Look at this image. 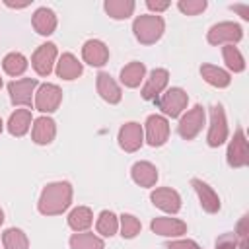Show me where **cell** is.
<instances>
[{
	"label": "cell",
	"mask_w": 249,
	"mask_h": 249,
	"mask_svg": "<svg viewBox=\"0 0 249 249\" xmlns=\"http://www.w3.org/2000/svg\"><path fill=\"white\" fill-rule=\"evenodd\" d=\"M156 107L163 113V117H171L177 119L187 111V103H189V95L183 88H167L163 93H160L154 99Z\"/></svg>",
	"instance_id": "3"
},
{
	"label": "cell",
	"mask_w": 249,
	"mask_h": 249,
	"mask_svg": "<svg viewBox=\"0 0 249 249\" xmlns=\"http://www.w3.org/2000/svg\"><path fill=\"white\" fill-rule=\"evenodd\" d=\"M8 8H16V10H21V8H27L29 6V2H21V4H18V2H10V0H6L4 2Z\"/></svg>",
	"instance_id": "39"
},
{
	"label": "cell",
	"mask_w": 249,
	"mask_h": 249,
	"mask_svg": "<svg viewBox=\"0 0 249 249\" xmlns=\"http://www.w3.org/2000/svg\"><path fill=\"white\" fill-rule=\"evenodd\" d=\"M228 121H226V113L224 107L220 103L210 107V124H208V134H206V144L210 148H218L228 140Z\"/></svg>",
	"instance_id": "7"
},
{
	"label": "cell",
	"mask_w": 249,
	"mask_h": 249,
	"mask_svg": "<svg viewBox=\"0 0 249 249\" xmlns=\"http://www.w3.org/2000/svg\"><path fill=\"white\" fill-rule=\"evenodd\" d=\"M165 21L161 16L156 14H140L132 21V33L138 43L142 45H154L163 37Z\"/></svg>",
	"instance_id": "2"
},
{
	"label": "cell",
	"mask_w": 249,
	"mask_h": 249,
	"mask_svg": "<svg viewBox=\"0 0 249 249\" xmlns=\"http://www.w3.org/2000/svg\"><path fill=\"white\" fill-rule=\"evenodd\" d=\"M167 84H169V72L165 68H154L142 86V91H140L142 99L154 101L160 93H163L167 89Z\"/></svg>",
	"instance_id": "15"
},
{
	"label": "cell",
	"mask_w": 249,
	"mask_h": 249,
	"mask_svg": "<svg viewBox=\"0 0 249 249\" xmlns=\"http://www.w3.org/2000/svg\"><path fill=\"white\" fill-rule=\"evenodd\" d=\"M37 88H39L37 78H19V80H12V82L8 84V93H10L12 105H16V107H31Z\"/></svg>",
	"instance_id": "8"
},
{
	"label": "cell",
	"mask_w": 249,
	"mask_h": 249,
	"mask_svg": "<svg viewBox=\"0 0 249 249\" xmlns=\"http://www.w3.org/2000/svg\"><path fill=\"white\" fill-rule=\"evenodd\" d=\"M150 230L161 237H181L187 233V222L171 216H158L150 222Z\"/></svg>",
	"instance_id": "16"
},
{
	"label": "cell",
	"mask_w": 249,
	"mask_h": 249,
	"mask_svg": "<svg viewBox=\"0 0 249 249\" xmlns=\"http://www.w3.org/2000/svg\"><path fill=\"white\" fill-rule=\"evenodd\" d=\"M134 0H105L103 2V10L109 18L113 19H126L134 14Z\"/></svg>",
	"instance_id": "27"
},
{
	"label": "cell",
	"mask_w": 249,
	"mask_h": 249,
	"mask_svg": "<svg viewBox=\"0 0 249 249\" xmlns=\"http://www.w3.org/2000/svg\"><path fill=\"white\" fill-rule=\"evenodd\" d=\"M243 39V29L239 23L235 21H220V23H214L208 33H206V41L214 47L218 45H235Z\"/></svg>",
	"instance_id": "5"
},
{
	"label": "cell",
	"mask_w": 249,
	"mask_h": 249,
	"mask_svg": "<svg viewBox=\"0 0 249 249\" xmlns=\"http://www.w3.org/2000/svg\"><path fill=\"white\" fill-rule=\"evenodd\" d=\"M56 23H58L56 14H54L51 8H47V6L37 8V10L33 12V16H31V25H33V29H35L39 35H43V37L53 35L54 29H56Z\"/></svg>",
	"instance_id": "21"
},
{
	"label": "cell",
	"mask_w": 249,
	"mask_h": 249,
	"mask_svg": "<svg viewBox=\"0 0 249 249\" xmlns=\"http://www.w3.org/2000/svg\"><path fill=\"white\" fill-rule=\"evenodd\" d=\"M95 88H97V93L103 101H107L109 105H117L121 103L123 99V91H121V86L117 84V80L107 74V72H99L95 76Z\"/></svg>",
	"instance_id": "18"
},
{
	"label": "cell",
	"mask_w": 249,
	"mask_h": 249,
	"mask_svg": "<svg viewBox=\"0 0 249 249\" xmlns=\"http://www.w3.org/2000/svg\"><path fill=\"white\" fill-rule=\"evenodd\" d=\"M56 56H58V49H56L54 43L39 45L35 49L33 56H31V66H33L35 74L41 76V78H47L53 72L54 64H56Z\"/></svg>",
	"instance_id": "11"
},
{
	"label": "cell",
	"mask_w": 249,
	"mask_h": 249,
	"mask_svg": "<svg viewBox=\"0 0 249 249\" xmlns=\"http://www.w3.org/2000/svg\"><path fill=\"white\" fill-rule=\"evenodd\" d=\"M95 231L99 237H113L119 231V216L111 210H101L95 220Z\"/></svg>",
	"instance_id": "28"
},
{
	"label": "cell",
	"mask_w": 249,
	"mask_h": 249,
	"mask_svg": "<svg viewBox=\"0 0 249 249\" xmlns=\"http://www.w3.org/2000/svg\"><path fill=\"white\" fill-rule=\"evenodd\" d=\"M214 249H237V235L233 231H226L216 237Z\"/></svg>",
	"instance_id": "35"
},
{
	"label": "cell",
	"mask_w": 249,
	"mask_h": 249,
	"mask_svg": "<svg viewBox=\"0 0 249 249\" xmlns=\"http://www.w3.org/2000/svg\"><path fill=\"white\" fill-rule=\"evenodd\" d=\"M231 10H235V12H239L243 19H249V8H247L245 4H233V6H231Z\"/></svg>",
	"instance_id": "38"
},
{
	"label": "cell",
	"mask_w": 249,
	"mask_h": 249,
	"mask_svg": "<svg viewBox=\"0 0 249 249\" xmlns=\"http://www.w3.org/2000/svg\"><path fill=\"white\" fill-rule=\"evenodd\" d=\"M82 60L89 66L101 68L109 60V47L99 39H88L82 45Z\"/></svg>",
	"instance_id": "17"
},
{
	"label": "cell",
	"mask_w": 249,
	"mask_h": 249,
	"mask_svg": "<svg viewBox=\"0 0 249 249\" xmlns=\"http://www.w3.org/2000/svg\"><path fill=\"white\" fill-rule=\"evenodd\" d=\"M226 161L230 167L239 169L245 167L249 163V150H247V136L243 128H237L228 144V152H226Z\"/></svg>",
	"instance_id": "10"
},
{
	"label": "cell",
	"mask_w": 249,
	"mask_h": 249,
	"mask_svg": "<svg viewBox=\"0 0 249 249\" xmlns=\"http://www.w3.org/2000/svg\"><path fill=\"white\" fill-rule=\"evenodd\" d=\"M146 6H148V10H150L152 14L160 16L161 12H165V10L171 6V2H169V0H146Z\"/></svg>",
	"instance_id": "37"
},
{
	"label": "cell",
	"mask_w": 249,
	"mask_h": 249,
	"mask_svg": "<svg viewBox=\"0 0 249 249\" xmlns=\"http://www.w3.org/2000/svg\"><path fill=\"white\" fill-rule=\"evenodd\" d=\"M2 130H4V123H2V117H0V134H2Z\"/></svg>",
	"instance_id": "41"
},
{
	"label": "cell",
	"mask_w": 249,
	"mask_h": 249,
	"mask_svg": "<svg viewBox=\"0 0 249 249\" xmlns=\"http://www.w3.org/2000/svg\"><path fill=\"white\" fill-rule=\"evenodd\" d=\"M54 72H56L58 78H62L66 82H72V80H76V78L82 76L84 66H82V62L72 53H62L58 56L56 64H54Z\"/></svg>",
	"instance_id": "22"
},
{
	"label": "cell",
	"mask_w": 249,
	"mask_h": 249,
	"mask_svg": "<svg viewBox=\"0 0 249 249\" xmlns=\"http://www.w3.org/2000/svg\"><path fill=\"white\" fill-rule=\"evenodd\" d=\"M2 224H4V210L0 208V226H2Z\"/></svg>",
	"instance_id": "40"
},
{
	"label": "cell",
	"mask_w": 249,
	"mask_h": 249,
	"mask_svg": "<svg viewBox=\"0 0 249 249\" xmlns=\"http://www.w3.org/2000/svg\"><path fill=\"white\" fill-rule=\"evenodd\" d=\"M27 66H29V60H27V56L25 54H21V53H8L4 58H2V68H4V72L8 74V76H12V78H18V76H21L25 70H27Z\"/></svg>",
	"instance_id": "30"
},
{
	"label": "cell",
	"mask_w": 249,
	"mask_h": 249,
	"mask_svg": "<svg viewBox=\"0 0 249 249\" xmlns=\"http://www.w3.org/2000/svg\"><path fill=\"white\" fill-rule=\"evenodd\" d=\"M72 196H74V189L68 181L47 183L39 195L37 210L43 216H60L62 212L70 208Z\"/></svg>",
	"instance_id": "1"
},
{
	"label": "cell",
	"mask_w": 249,
	"mask_h": 249,
	"mask_svg": "<svg viewBox=\"0 0 249 249\" xmlns=\"http://www.w3.org/2000/svg\"><path fill=\"white\" fill-rule=\"evenodd\" d=\"M2 245H4V249H29V239L23 230L8 228L2 233Z\"/></svg>",
	"instance_id": "32"
},
{
	"label": "cell",
	"mask_w": 249,
	"mask_h": 249,
	"mask_svg": "<svg viewBox=\"0 0 249 249\" xmlns=\"http://www.w3.org/2000/svg\"><path fill=\"white\" fill-rule=\"evenodd\" d=\"M140 230H142V224L134 214L123 212L119 216V231H121L123 239H134L140 233Z\"/></svg>",
	"instance_id": "33"
},
{
	"label": "cell",
	"mask_w": 249,
	"mask_h": 249,
	"mask_svg": "<svg viewBox=\"0 0 249 249\" xmlns=\"http://www.w3.org/2000/svg\"><path fill=\"white\" fill-rule=\"evenodd\" d=\"M165 249H200L195 239H171L165 243Z\"/></svg>",
	"instance_id": "36"
},
{
	"label": "cell",
	"mask_w": 249,
	"mask_h": 249,
	"mask_svg": "<svg viewBox=\"0 0 249 249\" xmlns=\"http://www.w3.org/2000/svg\"><path fill=\"white\" fill-rule=\"evenodd\" d=\"M150 200L156 208L167 212V214H177L181 210V195L171 189V187H158L150 193Z\"/></svg>",
	"instance_id": "14"
},
{
	"label": "cell",
	"mask_w": 249,
	"mask_h": 249,
	"mask_svg": "<svg viewBox=\"0 0 249 249\" xmlns=\"http://www.w3.org/2000/svg\"><path fill=\"white\" fill-rule=\"evenodd\" d=\"M56 136V123L49 117V115H41L37 119H33L31 124V140L37 146H47L54 140Z\"/></svg>",
	"instance_id": "19"
},
{
	"label": "cell",
	"mask_w": 249,
	"mask_h": 249,
	"mask_svg": "<svg viewBox=\"0 0 249 249\" xmlns=\"http://www.w3.org/2000/svg\"><path fill=\"white\" fill-rule=\"evenodd\" d=\"M70 249H105L103 237L91 231H78L70 235Z\"/></svg>",
	"instance_id": "29"
},
{
	"label": "cell",
	"mask_w": 249,
	"mask_h": 249,
	"mask_svg": "<svg viewBox=\"0 0 249 249\" xmlns=\"http://www.w3.org/2000/svg\"><path fill=\"white\" fill-rule=\"evenodd\" d=\"M206 6H208L206 0H179L177 2L179 12L185 16H198L206 10Z\"/></svg>",
	"instance_id": "34"
},
{
	"label": "cell",
	"mask_w": 249,
	"mask_h": 249,
	"mask_svg": "<svg viewBox=\"0 0 249 249\" xmlns=\"http://www.w3.org/2000/svg\"><path fill=\"white\" fill-rule=\"evenodd\" d=\"M121 84L124 88H138L146 78V66L140 60H132L121 70Z\"/></svg>",
	"instance_id": "24"
},
{
	"label": "cell",
	"mask_w": 249,
	"mask_h": 249,
	"mask_svg": "<svg viewBox=\"0 0 249 249\" xmlns=\"http://www.w3.org/2000/svg\"><path fill=\"white\" fill-rule=\"evenodd\" d=\"M130 177H132V181H134L138 187L152 189V187H156L160 173H158V167H156L154 163L142 160V161H136V163L130 167Z\"/></svg>",
	"instance_id": "20"
},
{
	"label": "cell",
	"mask_w": 249,
	"mask_h": 249,
	"mask_svg": "<svg viewBox=\"0 0 249 249\" xmlns=\"http://www.w3.org/2000/svg\"><path fill=\"white\" fill-rule=\"evenodd\" d=\"M222 56H224V62H226L230 72L239 74V72L245 70V58H243L241 51L235 45H224L222 47Z\"/></svg>",
	"instance_id": "31"
},
{
	"label": "cell",
	"mask_w": 249,
	"mask_h": 249,
	"mask_svg": "<svg viewBox=\"0 0 249 249\" xmlns=\"http://www.w3.org/2000/svg\"><path fill=\"white\" fill-rule=\"evenodd\" d=\"M31 124H33L31 111H29V109H16V111L10 115V119H8V123H6V128H8V132H10L12 136L21 138V136H25V134L29 132Z\"/></svg>",
	"instance_id": "23"
},
{
	"label": "cell",
	"mask_w": 249,
	"mask_h": 249,
	"mask_svg": "<svg viewBox=\"0 0 249 249\" xmlns=\"http://www.w3.org/2000/svg\"><path fill=\"white\" fill-rule=\"evenodd\" d=\"M62 103V89L56 84L45 82L35 89V97H33V105L37 111H41L43 115L54 113Z\"/></svg>",
	"instance_id": "6"
},
{
	"label": "cell",
	"mask_w": 249,
	"mask_h": 249,
	"mask_svg": "<svg viewBox=\"0 0 249 249\" xmlns=\"http://www.w3.org/2000/svg\"><path fill=\"white\" fill-rule=\"evenodd\" d=\"M191 187L195 189V193H196V196H198V202H200V206H202L204 212H208V214L220 212V208H222L220 196H218V193H216L206 181H202V179H198V177H193V179H191Z\"/></svg>",
	"instance_id": "13"
},
{
	"label": "cell",
	"mask_w": 249,
	"mask_h": 249,
	"mask_svg": "<svg viewBox=\"0 0 249 249\" xmlns=\"http://www.w3.org/2000/svg\"><path fill=\"white\" fill-rule=\"evenodd\" d=\"M2 86H4V82H2V78H0V89H2Z\"/></svg>",
	"instance_id": "42"
},
{
	"label": "cell",
	"mask_w": 249,
	"mask_h": 249,
	"mask_svg": "<svg viewBox=\"0 0 249 249\" xmlns=\"http://www.w3.org/2000/svg\"><path fill=\"white\" fill-rule=\"evenodd\" d=\"M66 220H68L70 230H74L76 233L78 231H88L89 226L93 224V212H91L89 206H76V208L70 210Z\"/></svg>",
	"instance_id": "26"
},
{
	"label": "cell",
	"mask_w": 249,
	"mask_h": 249,
	"mask_svg": "<svg viewBox=\"0 0 249 249\" xmlns=\"http://www.w3.org/2000/svg\"><path fill=\"white\" fill-rule=\"evenodd\" d=\"M200 76L206 84H210L212 88H228L231 84V76L228 70L214 66V64H202L200 66Z\"/></svg>",
	"instance_id": "25"
},
{
	"label": "cell",
	"mask_w": 249,
	"mask_h": 249,
	"mask_svg": "<svg viewBox=\"0 0 249 249\" xmlns=\"http://www.w3.org/2000/svg\"><path fill=\"white\" fill-rule=\"evenodd\" d=\"M117 140H119V146L132 154V152H138L144 144V128L140 123L136 121H128L124 123L121 128H119V134H117Z\"/></svg>",
	"instance_id": "12"
},
{
	"label": "cell",
	"mask_w": 249,
	"mask_h": 249,
	"mask_svg": "<svg viewBox=\"0 0 249 249\" xmlns=\"http://www.w3.org/2000/svg\"><path fill=\"white\" fill-rule=\"evenodd\" d=\"M206 121V111L202 105H193L189 111H185L179 117V124H177V132L183 140H195Z\"/></svg>",
	"instance_id": "4"
},
{
	"label": "cell",
	"mask_w": 249,
	"mask_h": 249,
	"mask_svg": "<svg viewBox=\"0 0 249 249\" xmlns=\"http://www.w3.org/2000/svg\"><path fill=\"white\" fill-rule=\"evenodd\" d=\"M144 142L152 148H160L169 138V121L163 115H150L144 123Z\"/></svg>",
	"instance_id": "9"
}]
</instances>
